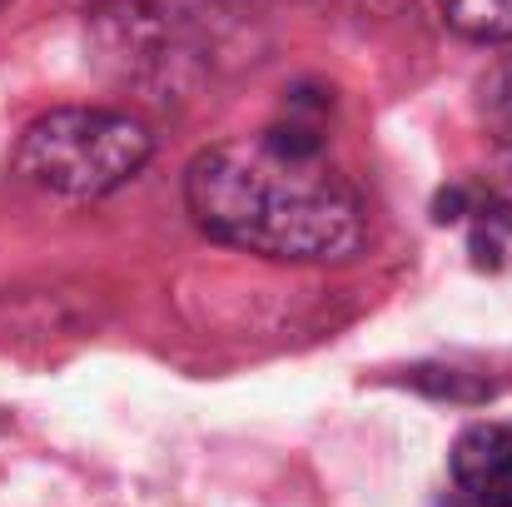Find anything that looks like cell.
<instances>
[{
    "label": "cell",
    "mask_w": 512,
    "mask_h": 507,
    "mask_svg": "<svg viewBox=\"0 0 512 507\" xmlns=\"http://www.w3.org/2000/svg\"><path fill=\"white\" fill-rule=\"evenodd\" d=\"M184 204L209 239L279 264H343L368 239L363 199L329 165L324 135L299 120L199 150Z\"/></svg>",
    "instance_id": "obj_1"
},
{
    "label": "cell",
    "mask_w": 512,
    "mask_h": 507,
    "mask_svg": "<svg viewBox=\"0 0 512 507\" xmlns=\"http://www.w3.org/2000/svg\"><path fill=\"white\" fill-rule=\"evenodd\" d=\"M150 155H155V135L145 130V120H135L125 110L70 105V110L40 115L20 135L10 169L35 194L90 204V199H105L120 184H130L150 165Z\"/></svg>",
    "instance_id": "obj_2"
},
{
    "label": "cell",
    "mask_w": 512,
    "mask_h": 507,
    "mask_svg": "<svg viewBox=\"0 0 512 507\" xmlns=\"http://www.w3.org/2000/svg\"><path fill=\"white\" fill-rule=\"evenodd\" d=\"M90 40L105 70L130 85H165L189 55L170 10L155 0H100L90 10Z\"/></svg>",
    "instance_id": "obj_3"
},
{
    "label": "cell",
    "mask_w": 512,
    "mask_h": 507,
    "mask_svg": "<svg viewBox=\"0 0 512 507\" xmlns=\"http://www.w3.org/2000/svg\"><path fill=\"white\" fill-rule=\"evenodd\" d=\"M453 507H512V428L473 423L448 453Z\"/></svg>",
    "instance_id": "obj_4"
},
{
    "label": "cell",
    "mask_w": 512,
    "mask_h": 507,
    "mask_svg": "<svg viewBox=\"0 0 512 507\" xmlns=\"http://www.w3.org/2000/svg\"><path fill=\"white\" fill-rule=\"evenodd\" d=\"M438 219L443 224H463L468 229V244L478 254V264H498L503 249L512 239V204L493 189H478V184H458L438 199Z\"/></svg>",
    "instance_id": "obj_5"
},
{
    "label": "cell",
    "mask_w": 512,
    "mask_h": 507,
    "mask_svg": "<svg viewBox=\"0 0 512 507\" xmlns=\"http://www.w3.org/2000/svg\"><path fill=\"white\" fill-rule=\"evenodd\" d=\"M443 20L483 45H508L512 40V0H438Z\"/></svg>",
    "instance_id": "obj_6"
},
{
    "label": "cell",
    "mask_w": 512,
    "mask_h": 507,
    "mask_svg": "<svg viewBox=\"0 0 512 507\" xmlns=\"http://www.w3.org/2000/svg\"><path fill=\"white\" fill-rule=\"evenodd\" d=\"M483 125H488L498 160L512 169V55L498 60L483 80Z\"/></svg>",
    "instance_id": "obj_7"
},
{
    "label": "cell",
    "mask_w": 512,
    "mask_h": 507,
    "mask_svg": "<svg viewBox=\"0 0 512 507\" xmlns=\"http://www.w3.org/2000/svg\"><path fill=\"white\" fill-rule=\"evenodd\" d=\"M353 5H358V10H398L403 0H353Z\"/></svg>",
    "instance_id": "obj_8"
},
{
    "label": "cell",
    "mask_w": 512,
    "mask_h": 507,
    "mask_svg": "<svg viewBox=\"0 0 512 507\" xmlns=\"http://www.w3.org/2000/svg\"><path fill=\"white\" fill-rule=\"evenodd\" d=\"M0 5H5V0H0Z\"/></svg>",
    "instance_id": "obj_9"
}]
</instances>
